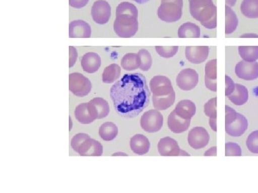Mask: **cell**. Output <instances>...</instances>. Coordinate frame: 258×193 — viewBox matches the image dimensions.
<instances>
[{"label": "cell", "mask_w": 258, "mask_h": 193, "mask_svg": "<svg viewBox=\"0 0 258 193\" xmlns=\"http://www.w3.org/2000/svg\"><path fill=\"white\" fill-rule=\"evenodd\" d=\"M111 98L118 114L133 118L149 106L151 93L141 73L125 74L111 88Z\"/></svg>", "instance_id": "1"}, {"label": "cell", "mask_w": 258, "mask_h": 193, "mask_svg": "<svg viewBox=\"0 0 258 193\" xmlns=\"http://www.w3.org/2000/svg\"><path fill=\"white\" fill-rule=\"evenodd\" d=\"M191 16L205 28L212 30L217 27V8L212 0H190Z\"/></svg>", "instance_id": "2"}, {"label": "cell", "mask_w": 258, "mask_h": 193, "mask_svg": "<svg viewBox=\"0 0 258 193\" xmlns=\"http://www.w3.org/2000/svg\"><path fill=\"white\" fill-rule=\"evenodd\" d=\"M182 9L183 0L162 1L158 9V17L165 23H175L182 16Z\"/></svg>", "instance_id": "3"}, {"label": "cell", "mask_w": 258, "mask_h": 193, "mask_svg": "<svg viewBox=\"0 0 258 193\" xmlns=\"http://www.w3.org/2000/svg\"><path fill=\"white\" fill-rule=\"evenodd\" d=\"M113 30L116 35L122 38H130L137 34L139 30L138 18L126 15L116 16Z\"/></svg>", "instance_id": "4"}, {"label": "cell", "mask_w": 258, "mask_h": 193, "mask_svg": "<svg viewBox=\"0 0 258 193\" xmlns=\"http://www.w3.org/2000/svg\"><path fill=\"white\" fill-rule=\"evenodd\" d=\"M91 81L82 74L75 72L69 75V89L73 94L78 96L88 95L91 91Z\"/></svg>", "instance_id": "5"}, {"label": "cell", "mask_w": 258, "mask_h": 193, "mask_svg": "<svg viewBox=\"0 0 258 193\" xmlns=\"http://www.w3.org/2000/svg\"><path fill=\"white\" fill-rule=\"evenodd\" d=\"M164 118L157 110H151L146 112L141 118V126L144 131L154 133L162 128Z\"/></svg>", "instance_id": "6"}, {"label": "cell", "mask_w": 258, "mask_h": 193, "mask_svg": "<svg viewBox=\"0 0 258 193\" xmlns=\"http://www.w3.org/2000/svg\"><path fill=\"white\" fill-rule=\"evenodd\" d=\"M158 150L161 156H189L187 152L180 149L177 142L170 137L161 138L158 143Z\"/></svg>", "instance_id": "7"}, {"label": "cell", "mask_w": 258, "mask_h": 193, "mask_svg": "<svg viewBox=\"0 0 258 193\" xmlns=\"http://www.w3.org/2000/svg\"><path fill=\"white\" fill-rule=\"evenodd\" d=\"M176 84L184 91H189L196 87L199 81L198 72L193 69H184L176 77Z\"/></svg>", "instance_id": "8"}, {"label": "cell", "mask_w": 258, "mask_h": 193, "mask_svg": "<svg viewBox=\"0 0 258 193\" xmlns=\"http://www.w3.org/2000/svg\"><path fill=\"white\" fill-rule=\"evenodd\" d=\"M91 15L95 23L104 25L109 21L111 15V8L108 2L98 0L95 2L91 9Z\"/></svg>", "instance_id": "9"}, {"label": "cell", "mask_w": 258, "mask_h": 193, "mask_svg": "<svg viewBox=\"0 0 258 193\" xmlns=\"http://www.w3.org/2000/svg\"><path fill=\"white\" fill-rule=\"evenodd\" d=\"M210 135L206 129L202 127H196L190 130L188 134V143L195 150H200L208 145Z\"/></svg>", "instance_id": "10"}, {"label": "cell", "mask_w": 258, "mask_h": 193, "mask_svg": "<svg viewBox=\"0 0 258 193\" xmlns=\"http://www.w3.org/2000/svg\"><path fill=\"white\" fill-rule=\"evenodd\" d=\"M235 74L239 78L251 81L258 78V63L257 62L240 61L235 66Z\"/></svg>", "instance_id": "11"}, {"label": "cell", "mask_w": 258, "mask_h": 193, "mask_svg": "<svg viewBox=\"0 0 258 193\" xmlns=\"http://www.w3.org/2000/svg\"><path fill=\"white\" fill-rule=\"evenodd\" d=\"M151 92L153 96H165L174 91L170 79L165 76H155L150 82Z\"/></svg>", "instance_id": "12"}, {"label": "cell", "mask_w": 258, "mask_h": 193, "mask_svg": "<svg viewBox=\"0 0 258 193\" xmlns=\"http://www.w3.org/2000/svg\"><path fill=\"white\" fill-rule=\"evenodd\" d=\"M75 116L79 123L87 125L98 119V113L91 102L82 103L76 108Z\"/></svg>", "instance_id": "13"}, {"label": "cell", "mask_w": 258, "mask_h": 193, "mask_svg": "<svg viewBox=\"0 0 258 193\" xmlns=\"http://www.w3.org/2000/svg\"><path fill=\"white\" fill-rule=\"evenodd\" d=\"M209 52L210 48L208 46H189L186 47L185 55L191 63L200 64L208 59Z\"/></svg>", "instance_id": "14"}, {"label": "cell", "mask_w": 258, "mask_h": 193, "mask_svg": "<svg viewBox=\"0 0 258 193\" xmlns=\"http://www.w3.org/2000/svg\"><path fill=\"white\" fill-rule=\"evenodd\" d=\"M77 152L81 156H101L103 146L99 142L89 137L81 144Z\"/></svg>", "instance_id": "15"}, {"label": "cell", "mask_w": 258, "mask_h": 193, "mask_svg": "<svg viewBox=\"0 0 258 193\" xmlns=\"http://www.w3.org/2000/svg\"><path fill=\"white\" fill-rule=\"evenodd\" d=\"M91 36V28L83 20H75L69 25V37L71 38H89Z\"/></svg>", "instance_id": "16"}, {"label": "cell", "mask_w": 258, "mask_h": 193, "mask_svg": "<svg viewBox=\"0 0 258 193\" xmlns=\"http://www.w3.org/2000/svg\"><path fill=\"white\" fill-rule=\"evenodd\" d=\"M248 128V122L244 115L237 113V118L230 125H225L226 133L230 136H242Z\"/></svg>", "instance_id": "17"}, {"label": "cell", "mask_w": 258, "mask_h": 193, "mask_svg": "<svg viewBox=\"0 0 258 193\" xmlns=\"http://www.w3.org/2000/svg\"><path fill=\"white\" fill-rule=\"evenodd\" d=\"M191 120H185L172 111L168 118V127L172 133L180 134L184 133L189 129Z\"/></svg>", "instance_id": "18"}, {"label": "cell", "mask_w": 258, "mask_h": 193, "mask_svg": "<svg viewBox=\"0 0 258 193\" xmlns=\"http://www.w3.org/2000/svg\"><path fill=\"white\" fill-rule=\"evenodd\" d=\"M101 57L95 52H88L85 54L81 60V66L83 71L90 74L97 72L101 67Z\"/></svg>", "instance_id": "19"}, {"label": "cell", "mask_w": 258, "mask_h": 193, "mask_svg": "<svg viewBox=\"0 0 258 193\" xmlns=\"http://www.w3.org/2000/svg\"><path fill=\"white\" fill-rule=\"evenodd\" d=\"M130 146L134 153L143 155L149 151L151 145L150 142L148 140L147 137L138 134V135H134L133 138L131 139Z\"/></svg>", "instance_id": "20"}, {"label": "cell", "mask_w": 258, "mask_h": 193, "mask_svg": "<svg viewBox=\"0 0 258 193\" xmlns=\"http://www.w3.org/2000/svg\"><path fill=\"white\" fill-rule=\"evenodd\" d=\"M174 111L183 119L191 120L196 113V106L193 102L189 100H184L176 105Z\"/></svg>", "instance_id": "21"}, {"label": "cell", "mask_w": 258, "mask_h": 193, "mask_svg": "<svg viewBox=\"0 0 258 193\" xmlns=\"http://www.w3.org/2000/svg\"><path fill=\"white\" fill-rule=\"evenodd\" d=\"M248 90L244 85L235 84L234 92L228 96L229 100L235 106H242L248 101Z\"/></svg>", "instance_id": "22"}, {"label": "cell", "mask_w": 258, "mask_h": 193, "mask_svg": "<svg viewBox=\"0 0 258 193\" xmlns=\"http://www.w3.org/2000/svg\"><path fill=\"white\" fill-rule=\"evenodd\" d=\"M176 94L174 91L165 96H153V106L157 111H165L174 105L175 102Z\"/></svg>", "instance_id": "23"}, {"label": "cell", "mask_w": 258, "mask_h": 193, "mask_svg": "<svg viewBox=\"0 0 258 193\" xmlns=\"http://www.w3.org/2000/svg\"><path fill=\"white\" fill-rule=\"evenodd\" d=\"M201 35L200 27L192 23L183 24L178 30L180 38H199Z\"/></svg>", "instance_id": "24"}, {"label": "cell", "mask_w": 258, "mask_h": 193, "mask_svg": "<svg viewBox=\"0 0 258 193\" xmlns=\"http://www.w3.org/2000/svg\"><path fill=\"white\" fill-rule=\"evenodd\" d=\"M118 133V130L116 125L111 122L103 123L100 127V137L105 141H111V140H114L116 138Z\"/></svg>", "instance_id": "25"}, {"label": "cell", "mask_w": 258, "mask_h": 193, "mask_svg": "<svg viewBox=\"0 0 258 193\" xmlns=\"http://www.w3.org/2000/svg\"><path fill=\"white\" fill-rule=\"evenodd\" d=\"M240 10L246 18H258V0H243Z\"/></svg>", "instance_id": "26"}, {"label": "cell", "mask_w": 258, "mask_h": 193, "mask_svg": "<svg viewBox=\"0 0 258 193\" xmlns=\"http://www.w3.org/2000/svg\"><path fill=\"white\" fill-rule=\"evenodd\" d=\"M225 33L228 35L235 31L238 25V20L235 12L228 5L225 7Z\"/></svg>", "instance_id": "27"}, {"label": "cell", "mask_w": 258, "mask_h": 193, "mask_svg": "<svg viewBox=\"0 0 258 193\" xmlns=\"http://www.w3.org/2000/svg\"><path fill=\"white\" fill-rule=\"evenodd\" d=\"M120 67L117 64H111L105 69L103 73V82L106 84L114 82L120 76Z\"/></svg>", "instance_id": "28"}, {"label": "cell", "mask_w": 258, "mask_h": 193, "mask_svg": "<svg viewBox=\"0 0 258 193\" xmlns=\"http://www.w3.org/2000/svg\"><path fill=\"white\" fill-rule=\"evenodd\" d=\"M96 108L98 113V119H103L106 118L109 114L110 108L108 102L101 98H96L90 101Z\"/></svg>", "instance_id": "29"}, {"label": "cell", "mask_w": 258, "mask_h": 193, "mask_svg": "<svg viewBox=\"0 0 258 193\" xmlns=\"http://www.w3.org/2000/svg\"><path fill=\"white\" fill-rule=\"evenodd\" d=\"M121 67L126 71H133L139 68L138 54L128 53L121 60Z\"/></svg>", "instance_id": "30"}, {"label": "cell", "mask_w": 258, "mask_h": 193, "mask_svg": "<svg viewBox=\"0 0 258 193\" xmlns=\"http://www.w3.org/2000/svg\"><path fill=\"white\" fill-rule=\"evenodd\" d=\"M238 51L244 61L251 62L258 60V46H240Z\"/></svg>", "instance_id": "31"}, {"label": "cell", "mask_w": 258, "mask_h": 193, "mask_svg": "<svg viewBox=\"0 0 258 193\" xmlns=\"http://www.w3.org/2000/svg\"><path fill=\"white\" fill-rule=\"evenodd\" d=\"M119 15H126V16L138 18V10L136 8L135 5L128 2H124L120 3L117 7L116 16H119Z\"/></svg>", "instance_id": "32"}, {"label": "cell", "mask_w": 258, "mask_h": 193, "mask_svg": "<svg viewBox=\"0 0 258 193\" xmlns=\"http://www.w3.org/2000/svg\"><path fill=\"white\" fill-rule=\"evenodd\" d=\"M139 68L144 72L151 69L152 65V57L149 51L142 49L138 52Z\"/></svg>", "instance_id": "33"}, {"label": "cell", "mask_w": 258, "mask_h": 193, "mask_svg": "<svg viewBox=\"0 0 258 193\" xmlns=\"http://www.w3.org/2000/svg\"><path fill=\"white\" fill-rule=\"evenodd\" d=\"M157 53L159 54L161 57L164 58H171L174 57V55L177 53L179 50V47L178 46H157L155 47Z\"/></svg>", "instance_id": "34"}, {"label": "cell", "mask_w": 258, "mask_h": 193, "mask_svg": "<svg viewBox=\"0 0 258 193\" xmlns=\"http://www.w3.org/2000/svg\"><path fill=\"white\" fill-rule=\"evenodd\" d=\"M249 151L254 154H258V130L252 132L249 135L246 142Z\"/></svg>", "instance_id": "35"}, {"label": "cell", "mask_w": 258, "mask_h": 193, "mask_svg": "<svg viewBox=\"0 0 258 193\" xmlns=\"http://www.w3.org/2000/svg\"><path fill=\"white\" fill-rule=\"evenodd\" d=\"M217 98L210 99L204 106L205 115L209 118H217Z\"/></svg>", "instance_id": "36"}, {"label": "cell", "mask_w": 258, "mask_h": 193, "mask_svg": "<svg viewBox=\"0 0 258 193\" xmlns=\"http://www.w3.org/2000/svg\"><path fill=\"white\" fill-rule=\"evenodd\" d=\"M217 60L209 61L205 65V78L217 79Z\"/></svg>", "instance_id": "37"}, {"label": "cell", "mask_w": 258, "mask_h": 193, "mask_svg": "<svg viewBox=\"0 0 258 193\" xmlns=\"http://www.w3.org/2000/svg\"><path fill=\"white\" fill-rule=\"evenodd\" d=\"M226 156H241L242 150L240 145L235 143H227L225 145Z\"/></svg>", "instance_id": "38"}, {"label": "cell", "mask_w": 258, "mask_h": 193, "mask_svg": "<svg viewBox=\"0 0 258 193\" xmlns=\"http://www.w3.org/2000/svg\"><path fill=\"white\" fill-rule=\"evenodd\" d=\"M88 138H89V135L85 133H79L75 135L72 140H71V146H72V148L74 149L75 151L77 152L81 144Z\"/></svg>", "instance_id": "39"}, {"label": "cell", "mask_w": 258, "mask_h": 193, "mask_svg": "<svg viewBox=\"0 0 258 193\" xmlns=\"http://www.w3.org/2000/svg\"><path fill=\"white\" fill-rule=\"evenodd\" d=\"M225 125L231 124L237 118V112L227 106H225Z\"/></svg>", "instance_id": "40"}, {"label": "cell", "mask_w": 258, "mask_h": 193, "mask_svg": "<svg viewBox=\"0 0 258 193\" xmlns=\"http://www.w3.org/2000/svg\"><path fill=\"white\" fill-rule=\"evenodd\" d=\"M225 95L228 96L234 92L235 89V84L229 76H225Z\"/></svg>", "instance_id": "41"}, {"label": "cell", "mask_w": 258, "mask_h": 193, "mask_svg": "<svg viewBox=\"0 0 258 193\" xmlns=\"http://www.w3.org/2000/svg\"><path fill=\"white\" fill-rule=\"evenodd\" d=\"M78 58V52L74 47H69V67H74Z\"/></svg>", "instance_id": "42"}, {"label": "cell", "mask_w": 258, "mask_h": 193, "mask_svg": "<svg viewBox=\"0 0 258 193\" xmlns=\"http://www.w3.org/2000/svg\"><path fill=\"white\" fill-rule=\"evenodd\" d=\"M89 0H69L70 6L76 9L84 8L88 4Z\"/></svg>", "instance_id": "43"}, {"label": "cell", "mask_w": 258, "mask_h": 193, "mask_svg": "<svg viewBox=\"0 0 258 193\" xmlns=\"http://www.w3.org/2000/svg\"><path fill=\"white\" fill-rule=\"evenodd\" d=\"M205 86L212 92H217V79L205 78Z\"/></svg>", "instance_id": "44"}, {"label": "cell", "mask_w": 258, "mask_h": 193, "mask_svg": "<svg viewBox=\"0 0 258 193\" xmlns=\"http://www.w3.org/2000/svg\"><path fill=\"white\" fill-rule=\"evenodd\" d=\"M205 156H216L217 147H211L208 151L205 152Z\"/></svg>", "instance_id": "45"}, {"label": "cell", "mask_w": 258, "mask_h": 193, "mask_svg": "<svg viewBox=\"0 0 258 193\" xmlns=\"http://www.w3.org/2000/svg\"><path fill=\"white\" fill-rule=\"evenodd\" d=\"M209 124L213 131L217 132V118H210Z\"/></svg>", "instance_id": "46"}, {"label": "cell", "mask_w": 258, "mask_h": 193, "mask_svg": "<svg viewBox=\"0 0 258 193\" xmlns=\"http://www.w3.org/2000/svg\"><path fill=\"white\" fill-rule=\"evenodd\" d=\"M226 4L230 7L235 6L237 0H225Z\"/></svg>", "instance_id": "47"}, {"label": "cell", "mask_w": 258, "mask_h": 193, "mask_svg": "<svg viewBox=\"0 0 258 193\" xmlns=\"http://www.w3.org/2000/svg\"><path fill=\"white\" fill-rule=\"evenodd\" d=\"M133 1L136 2V3H138V4L143 5L150 1V0H133Z\"/></svg>", "instance_id": "48"}, {"label": "cell", "mask_w": 258, "mask_h": 193, "mask_svg": "<svg viewBox=\"0 0 258 193\" xmlns=\"http://www.w3.org/2000/svg\"><path fill=\"white\" fill-rule=\"evenodd\" d=\"M241 37H258V36L254 34H246L245 35H242Z\"/></svg>", "instance_id": "49"}, {"label": "cell", "mask_w": 258, "mask_h": 193, "mask_svg": "<svg viewBox=\"0 0 258 193\" xmlns=\"http://www.w3.org/2000/svg\"><path fill=\"white\" fill-rule=\"evenodd\" d=\"M113 156H114V155H127V154H125V153H115V154H113Z\"/></svg>", "instance_id": "50"}, {"label": "cell", "mask_w": 258, "mask_h": 193, "mask_svg": "<svg viewBox=\"0 0 258 193\" xmlns=\"http://www.w3.org/2000/svg\"><path fill=\"white\" fill-rule=\"evenodd\" d=\"M162 1H166V0H162Z\"/></svg>", "instance_id": "51"}, {"label": "cell", "mask_w": 258, "mask_h": 193, "mask_svg": "<svg viewBox=\"0 0 258 193\" xmlns=\"http://www.w3.org/2000/svg\"><path fill=\"white\" fill-rule=\"evenodd\" d=\"M189 1H190V0H189Z\"/></svg>", "instance_id": "52"}]
</instances>
